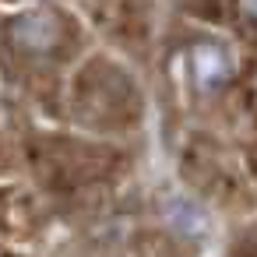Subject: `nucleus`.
Listing matches in <instances>:
<instances>
[{"mask_svg":"<svg viewBox=\"0 0 257 257\" xmlns=\"http://www.w3.org/2000/svg\"><path fill=\"white\" fill-rule=\"evenodd\" d=\"M190 67H194L197 85H204V88L222 85V81L229 78V71H232V64H229L225 50H218V46H197V50H194V57H190Z\"/></svg>","mask_w":257,"mask_h":257,"instance_id":"f257e3e1","label":"nucleus"},{"mask_svg":"<svg viewBox=\"0 0 257 257\" xmlns=\"http://www.w3.org/2000/svg\"><path fill=\"white\" fill-rule=\"evenodd\" d=\"M53 39H57V29H53V18L46 15H32L18 25V43L29 50H46Z\"/></svg>","mask_w":257,"mask_h":257,"instance_id":"f03ea898","label":"nucleus"},{"mask_svg":"<svg viewBox=\"0 0 257 257\" xmlns=\"http://www.w3.org/2000/svg\"><path fill=\"white\" fill-rule=\"evenodd\" d=\"M243 11H246V15L257 22V0H243Z\"/></svg>","mask_w":257,"mask_h":257,"instance_id":"7ed1b4c3","label":"nucleus"}]
</instances>
